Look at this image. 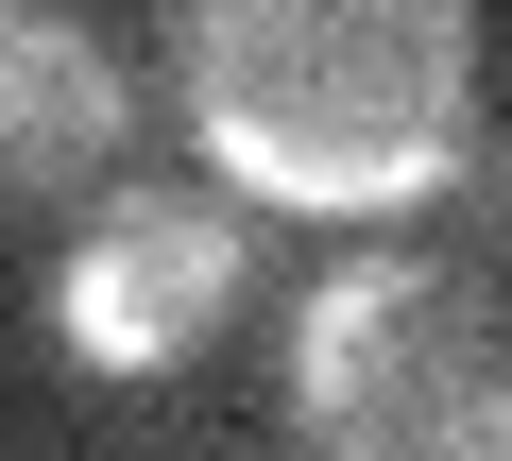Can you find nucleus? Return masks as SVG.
Returning a JSON list of instances; mask_svg holds the SVG:
<instances>
[{
  "label": "nucleus",
  "instance_id": "obj_2",
  "mask_svg": "<svg viewBox=\"0 0 512 461\" xmlns=\"http://www.w3.org/2000/svg\"><path fill=\"white\" fill-rule=\"evenodd\" d=\"M291 427L325 461H512V325L427 257H359L291 325Z\"/></svg>",
  "mask_w": 512,
  "mask_h": 461
},
{
  "label": "nucleus",
  "instance_id": "obj_1",
  "mask_svg": "<svg viewBox=\"0 0 512 461\" xmlns=\"http://www.w3.org/2000/svg\"><path fill=\"white\" fill-rule=\"evenodd\" d=\"M188 120L239 188L376 222L478 154V0H171Z\"/></svg>",
  "mask_w": 512,
  "mask_h": 461
},
{
  "label": "nucleus",
  "instance_id": "obj_4",
  "mask_svg": "<svg viewBox=\"0 0 512 461\" xmlns=\"http://www.w3.org/2000/svg\"><path fill=\"white\" fill-rule=\"evenodd\" d=\"M120 52L86 35V0H0V222H52L69 188L120 171Z\"/></svg>",
  "mask_w": 512,
  "mask_h": 461
},
{
  "label": "nucleus",
  "instance_id": "obj_3",
  "mask_svg": "<svg viewBox=\"0 0 512 461\" xmlns=\"http://www.w3.org/2000/svg\"><path fill=\"white\" fill-rule=\"evenodd\" d=\"M222 308H239V222L188 188H120L52 274V325L86 376H171V359H205Z\"/></svg>",
  "mask_w": 512,
  "mask_h": 461
},
{
  "label": "nucleus",
  "instance_id": "obj_5",
  "mask_svg": "<svg viewBox=\"0 0 512 461\" xmlns=\"http://www.w3.org/2000/svg\"><path fill=\"white\" fill-rule=\"evenodd\" d=\"M478 222H495V240H512V137L478 154Z\"/></svg>",
  "mask_w": 512,
  "mask_h": 461
}]
</instances>
